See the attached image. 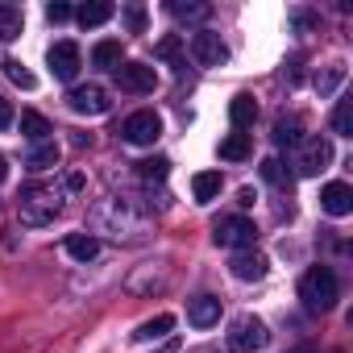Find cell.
<instances>
[{
	"label": "cell",
	"mask_w": 353,
	"mask_h": 353,
	"mask_svg": "<svg viewBox=\"0 0 353 353\" xmlns=\"http://www.w3.org/2000/svg\"><path fill=\"white\" fill-rule=\"evenodd\" d=\"M299 299L307 312H328L336 299H341V283L332 274V266H312L303 279H299Z\"/></svg>",
	"instance_id": "1"
},
{
	"label": "cell",
	"mask_w": 353,
	"mask_h": 353,
	"mask_svg": "<svg viewBox=\"0 0 353 353\" xmlns=\"http://www.w3.org/2000/svg\"><path fill=\"white\" fill-rule=\"evenodd\" d=\"M17 216H21V225H30V229H42V225H50L54 216H59V196L50 192V188H21V196H17Z\"/></svg>",
	"instance_id": "2"
},
{
	"label": "cell",
	"mask_w": 353,
	"mask_h": 353,
	"mask_svg": "<svg viewBox=\"0 0 353 353\" xmlns=\"http://www.w3.org/2000/svg\"><path fill=\"white\" fill-rule=\"evenodd\" d=\"M212 241H216L221 250H254L258 229H254V221H245V216H225V221H216Z\"/></svg>",
	"instance_id": "3"
},
{
	"label": "cell",
	"mask_w": 353,
	"mask_h": 353,
	"mask_svg": "<svg viewBox=\"0 0 353 353\" xmlns=\"http://www.w3.org/2000/svg\"><path fill=\"white\" fill-rule=\"evenodd\" d=\"M225 341H229V353H258L266 345V324L258 316H237Z\"/></svg>",
	"instance_id": "4"
},
{
	"label": "cell",
	"mask_w": 353,
	"mask_h": 353,
	"mask_svg": "<svg viewBox=\"0 0 353 353\" xmlns=\"http://www.w3.org/2000/svg\"><path fill=\"white\" fill-rule=\"evenodd\" d=\"M67 108L79 112V117H104L112 108V100H108V92L100 83H79V88L67 92Z\"/></svg>",
	"instance_id": "5"
},
{
	"label": "cell",
	"mask_w": 353,
	"mask_h": 353,
	"mask_svg": "<svg viewBox=\"0 0 353 353\" xmlns=\"http://www.w3.org/2000/svg\"><path fill=\"white\" fill-rule=\"evenodd\" d=\"M328 162H332L328 137H303L295 145V170L299 174H320V170H328Z\"/></svg>",
	"instance_id": "6"
},
{
	"label": "cell",
	"mask_w": 353,
	"mask_h": 353,
	"mask_svg": "<svg viewBox=\"0 0 353 353\" xmlns=\"http://www.w3.org/2000/svg\"><path fill=\"white\" fill-rule=\"evenodd\" d=\"M121 137H125V141H133V145H154V141L162 137V117H158V112H150V108H141V112L125 117Z\"/></svg>",
	"instance_id": "7"
},
{
	"label": "cell",
	"mask_w": 353,
	"mask_h": 353,
	"mask_svg": "<svg viewBox=\"0 0 353 353\" xmlns=\"http://www.w3.org/2000/svg\"><path fill=\"white\" fill-rule=\"evenodd\" d=\"M192 59H196L200 67H221V63L229 59V50H225L221 34H212V30H196V34H192Z\"/></svg>",
	"instance_id": "8"
},
{
	"label": "cell",
	"mask_w": 353,
	"mask_h": 353,
	"mask_svg": "<svg viewBox=\"0 0 353 353\" xmlns=\"http://www.w3.org/2000/svg\"><path fill=\"white\" fill-rule=\"evenodd\" d=\"M117 83H121V92L145 96V92H154L158 75H154V67H145V63H121V67H117Z\"/></svg>",
	"instance_id": "9"
},
{
	"label": "cell",
	"mask_w": 353,
	"mask_h": 353,
	"mask_svg": "<svg viewBox=\"0 0 353 353\" xmlns=\"http://www.w3.org/2000/svg\"><path fill=\"white\" fill-rule=\"evenodd\" d=\"M50 71H54V79H75L79 75V46L75 42H54L50 46Z\"/></svg>",
	"instance_id": "10"
},
{
	"label": "cell",
	"mask_w": 353,
	"mask_h": 353,
	"mask_svg": "<svg viewBox=\"0 0 353 353\" xmlns=\"http://www.w3.org/2000/svg\"><path fill=\"white\" fill-rule=\"evenodd\" d=\"M188 320H192L196 328H212V324L221 320V299L208 295V291L192 295V299H188Z\"/></svg>",
	"instance_id": "11"
},
{
	"label": "cell",
	"mask_w": 353,
	"mask_h": 353,
	"mask_svg": "<svg viewBox=\"0 0 353 353\" xmlns=\"http://www.w3.org/2000/svg\"><path fill=\"white\" fill-rule=\"evenodd\" d=\"M320 208H324L328 216H349V212H353V188H349V183H328V188L320 192Z\"/></svg>",
	"instance_id": "12"
},
{
	"label": "cell",
	"mask_w": 353,
	"mask_h": 353,
	"mask_svg": "<svg viewBox=\"0 0 353 353\" xmlns=\"http://www.w3.org/2000/svg\"><path fill=\"white\" fill-rule=\"evenodd\" d=\"M266 254H258V250H245V254H237L233 262H229V270H233V279H241V283H258L262 274H266Z\"/></svg>",
	"instance_id": "13"
},
{
	"label": "cell",
	"mask_w": 353,
	"mask_h": 353,
	"mask_svg": "<svg viewBox=\"0 0 353 353\" xmlns=\"http://www.w3.org/2000/svg\"><path fill=\"white\" fill-rule=\"evenodd\" d=\"M221 170H200L196 179H192V196H196V204H212L216 196H221Z\"/></svg>",
	"instance_id": "14"
},
{
	"label": "cell",
	"mask_w": 353,
	"mask_h": 353,
	"mask_svg": "<svg viewBox=\"0 0 353 353\" xmlns=\"http://www.w3.org/2000/svg\"><path fill=\"white\" fill-rule=\"evenodd\" d=\"M26 166H30V170H50V166H59V145H54L50 137H46V141H34Z\"/></svg>",
	"instance_id": "15"
},
{
	"label": "cell",
	"mask_w": 353,
	"mask_h": 353,
	"mask_svg": "<svg viewBox=\"0 0 353 353\" xmlns=\"http://www.w3.org/2000/svg\"><path fill=\"white\" fill-rule=\"evenodd\" d=\"M229 121H233V129H250V125L258 121V104H254V96H237V100L229 104Z\"/></svg>",
	"instance_id": "16"
},
{
	"label": "cell",
	"mask_w": 353,
	"mask_h": 353,
	"mask_svg": "<svg viewBox=\"0 0 353 353\" xmlns=\"http://www.w3.org/2000/svg\"><path fill=\"white\" fill-rule=\"evenodd\" d=\"M112 13H117V9L108 5V0H92V5H83L75 17H79V26H83V30H96V26H104Z\"/></svg>",
	"instance_id": "17"
},
{
	"label": "cell",
	"mask_w": 353,
	"mask_h": 353,
	"mask_svg": "<svg viewBox=\"0 0 353 353\" xmlns=\"http://www.w3.org/2000/svg\"><path fill=\"white\" fill-rule=\"evenodd\" d=\"M21 133H26L30 141H46V137H50L54 129H50V121H46L42 112H34V108H26V112H21Z\"/></svg>",
	"instance_id": "18"
},
{
	"label": "cell",
	"mask_w": 353,
	"mask_h": 353,
	"mask_svg": "<svg viewBox=\"0 0 353 353\" xmlns=\"http://www.w3.org/2000/svg\"><path fill=\"white\" fill-rule=\"evenodd\" d=\"M67 254H71L75 262H92V258L100 254V241L88 237V233H71V237H67Z\"/></svg>",
	"instance_id": "19"
},
{
	"label": "cell",
	"mask_w": 353,
	"mask_h": 353,
	"mask_svg": "<svg viewBox=\"0 0 353 353\" xmlns=\"http://www.w3.org/2000/svg\"><path fill=\"white\" fill-rule=\"evenodd\" d=\"M174 328V316H154V320H145V324H137V332H133V341H162L166 332Z\"/></svg>",
	"instance_id": "20"
},
{
	"label": "cell",
	"mask_w": 353,
	"mask_h": 353,
	"mask_svg": "<svg viewBox=\"0 0 353 353\" xmlns=\"http://www.w3.org/2000/svg\"><path fill=\"white\" fill-rule=\"evenodd\" d=\"M250 133H229L225 141H221V158L225 162H241V158H250Z\"/></svg>",
	"instance_id": "21"
},
{
	"label": "cell",
	"mask_w": 353,
	"mask_h": 353,
	"mask_svg": "<svg viewBox=\"0 0 353 353\" xmlns=\"http://www.w3.org/2000/svg\"><path fill=\"white\" fill-rule=\"evenodd\" d=\"M13 38H21V9L0 5V42H13Z\"/></svg>",
	"instance_id": "22"
},
{
	"label": "cell",
	"mask_w": 353,
	"mask_h": 353,
	"mask_svg": "<svg viewBox=\"0 0 353 353\" xmlns=\"http://www.w3.org/2000/svg\"><path fill=\"white\" fill-rule=\"evenodd\" d=\"M92 63H96V67L117 71V67H121V42H112V38H108V42H100V46L92 50Z\"/></svg>",
	"instance_id": "23"
},
{
	"label": "cell",
	"mask_w": 353,
	"mask_h": 353,
	"mask_svg": "<svg viewBox=\"0 0 353 353\" xmlns=\"http://www.w3.org/2000/svg\"><path fill=\"white\" fill-rule=\"evenodd\" d=\"M332 133L353 137V100H336V108H332Z\"/></svg>",
	"instance_id": "24"
},
{
	"label": "cell",
	"mask_w": 353,
	"mask_h": 353,
	"mask_svg": "<svg viewBox=\"0 0 353 353\" xmlns=\"http://www.w3.org/2000/svg\"><path fill=\"white\" fill-rule=\"evenodd\" d=\"M274 141L279 145H287V150H295L303 137H299V117H283L279 125H274Z\"/></svg>",
	"instance_id": "25"
},
{
	"label": "cell",
	"mask_w": 353,
	"mask_h": 353,
	"mask_svg": "<svg viewBox=\"0 0 353 353\" xmlns=\"http://www.w3.org/2000/svg\"><path fill=\"white\" fill-rule=\"evenodd\" d=\"M262 179L274 183V188H291V174H287V166H283L279 158H266V162H262Z\"/></svg>",
	"instance_id": "26"
},
{
	"label": "cell",
	"mask_w": 353,
	"mask_h": 353,
	"mask_svg": "<svg viewBox=\"0 0 353 353\" xmlns=\"http://www.w3.org/2000/svg\"><path fill=\"white\" fill-rule=\"evenodd\" d=\"M5 75H9L17 88H26V92H34V83H38V79L26 71V63H21V59H5Z\"/></svg>",
	"instance_id": "27"
},
{
	"label": "cell",
	"mask_w": 353,
	"mask_h": 353,
	"mask_svg": "<svg viewBox=\"0 0 353 353\" xmlns=\"http://www.w3.org/2000/svg\"><path fill=\"white\" fill-rule=\"evenodd\" d=\"M166 170H170V162L166 158H141L137 162V174L150 183V179H166Z\"/></svg>",
	"instance_id": "28"
},
{
	"label": "cell",
	"mask_w": 353,
	"mask_h": 353,
	"mask_svg": "<svg viewBox=\"0 0 353 353\" xmlns=\"http://www.w3.org/2000/svg\"><path fill=\"white\" fill-rule=\"evenodd\" d=\"M170 13L179 17V21H204L208 5H183V0H170Z\"/></svg>",
	"instance_id": "29"
},
{
	"label": "cell",
	"mask_w": 353,
	"mask_h": 353,
	"mask_svg": "<svg viewBox=\"0 0 353 353\" xmlns=\"http://www.w3.org/2000/svg\"><path fill=\"white\" fill-rule=\"evenodd\" d=\"M341 79H345V67H341V63H332L324 75H316V92H320V96H328V92H332Z\"/></svg>",
	"instance_id": "30"
},
{
	"label": "cell",
	"mask_w": 353,
	"mask_h": 353,
	"mask_svg": "<svg viewBox=\"0 0 353 353\" xmlns=\"http://www.w3.org/2000/svg\"><path fill=\"white\" fill-rule=\"evenodd\" d=\"M154 54H158V59H179V54H183V38H179V34L162 38V42L154 46Z\"/></svg>",
	"instance_id": "31"
},
{
	"label": "cell",
	"mask_w": 353,
	"mask_h": 353,
	"mask_svg": "<svg viewBox=\"0 0 353 353\" xmlns=\"http://www.w3.org/2000/svg\"><path fill=\"white\" fill-rule=\"evenodd\" d=\"M125 21H129L133 34H141V30H145V9H141V5H129V9H125Z\"/></svg>",
	"instance_id": "32"
},
{
	"label": "cell",
	"mask_w": 353,
	"mask_h": 353,
	"mask_svg": "<svg viewBox=\"0 0 353 353\" xmlns=\"http://www.w3.org/2000/svg\"><path fill=\"white\" fill-rule=\"evenodd\" d=\"M46 17H50L54 26H63V21L71 17V5H63V0H54V5H46Z\"/></svg>",
	"instance_id": "33"
},
{
	"label": "cell",
	"mask_w": 353,
	"mask_h": 353,
	"mask_svg": "<svg viewBox=\"0 0 353 353\" xmlns=\"http://www.w3.org/2000/svg\"><path fill=\"white\" fill-rule=\"evenodd\" d=\"M9 125H13V104L0 96V129H9Z\"/></svg>",
	"instance_id": "34"
},
{
	"label": "cell",
	"mask_w": 353,
	"mask_h": 353,
	"mask_svg": "<svg viewBox=\"0 0 353 353\" xmlns=\"http://www.w3.org/2000/svg\"><path fill=\"white\" fill-rule=\"evenodd\" d=\"M9 179V162H5V154H0V183Z\"/></svg>",
	"instance_id": "35"
}]
</instances>
